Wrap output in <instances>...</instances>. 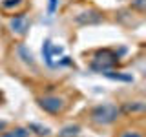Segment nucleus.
<instances>
[{
  "label": "nucleus",
  "instance_id": "obj_1",
  "mask_svg": "<svg viewBox=\"0 0 146 137\" xmlns=\"http://www.w3.org/2000/svg\"><path fill=\"white\" fill-rule=\"evenodd\" d=\"M122 115L121 106L117 104H97L88 110V121L93 126H110Z\"/></svg>",
  "mask_w": 146,
  "mask_h": 137
},
{
  "label": "nucleus",
  "instance_id": "obj_10",
  "mask_svg": "<svg viewBox=\"0 0 146 137\" xmlns=\"http://www.w3.org/2000/svg\"><path fill=\"white\" fill-rule=\"evenodd\" d=\"M144 6H146V0H131V7H135L139 13L144 11Z\"/></svg>",
  "mask_w": 146,
  "mask_h": 137
},
{
  "label": "nucleus",
  "instance_id": "obj_9",
  "mask_svg": "<svg viewBox=\"0 0 146 137\" xmlns=\"http://www.w3.org/2000/svg\"><path fill=\"white\" fill-rule=\"evenodd\" d=\"M24 0H0V7L6 11H13L15 7H18Z\"/></svg>",
  "mask_w": 146,
  "mask_h": 137
},
{
  "label": "nucleus",
  "instance_id": "obj_11",
  "mask_svg": "<svg viewBox=\"0 0 146 137\" xmlns=\"http://www.w3.org/2000/svg\"><path fill=\"white\" fill-rule=\"evenodd\" d=\"M6 128H7V122L6 121H0V135H2V132L6 130Z\"/></svg>",
  "mask_w": 146,
  "mask_h": 137
},
{
  "label": "nucleus",
  "instance_id": "obj_5",
  "mask_svg": "<svg viewBox=\"0 0 146 137\" xmlns=\"http://www.w3.org/2000/svg\"><path fill=\"white\" fill-rule=\"evenodd\" d=\"M31 132L27 130V128H22V126H15V128H6V130L2 132V135L0 137H29Z\"/></svg>",
  "mask_w": 146,
  "mask_h": 137
},
{
  "label": "nucleus",
  "instance_id": "obj_4",
  "mask_svg": "<svg viewBox=\"0 0 146 137\" xmlns=\"http://www.w3.org/2000/svg\"><path fill=\"white\" fill-rule=\"evenodd\" d=\"M7 27L11 29L13 35H17V37L22 39V37L27 35V31H29V27H31V22H29V18L26 15H15V17L9 18Z\"/></svg>",
  "mask_w": 146,
  "mask_h": 137
},
{
  "label": "nucleus",
  "instance_id": "obj_12",
  "mask_svg": "<svg viewBox=\"0 0 146 137\" xmlns=\"http://www.w3.org/2000/svg\"><path fill=\"white\" fill-rule=\"evenodd\" d=\"M55 6H57V0H49V11H53Z\"/></svg>",
  "mask_w": 146,
  "mask_h": 137
},
{
  "label": "nucleus",
  "instance_id": "obj_7",
  "mask_svg": "<svg viewBox=\"0 0 146 137\" xmlns=\"http://www.w3.org/2000/svg\"><path fill=\"white\" fill-rule=\"evenodd\" d=\"M80 132V126L77 124H70V126H64L60 132H58V137H77Z\"/></svg>",
  "mask_w": 146,
  "mask_h": 137
},
{
  "label": "nucleus",
  "instance_id": "obj_8",
  "mask_svg": "<svg viewBox=\"0 0 146 137\" xmlns=\"http://www.w3.org/2000/svg\"><path fill=\"white\" fill-rule=\"evenodd\" d=\"M117 137H144V134L141 130H135V128H124L117 134Z\"/></svg>",
  "mask_w": 146,
  "mask_h": 137
},
{
  "label": "nucleus",
  "instance_id": "obj_2",
  "mask_svg": "<svg viewBox=\"0 0 146 137\" xmlns=\"http://www.w3.org/2000/svg\"><path fill=\"white\" fill-rule=\"evenodd\" d=\"M36 102H38L40 110H44L49 115H60L68 108L66 97H62L58 93H44L40 97H36Z\"/></svg>",
  "mask_w": 146,
  "mask_h": 137
},
{
  "label": "nucleus",
  "instance_id": "obj_6",
  "mask_svg": "<svg viewBox=\"0 0 146 137\" xmlns=\"http://www.w3.org/2000/svg\"><path fill=\"white\" fill-rule=\"evenodd\" d=\"M17 55H18V59H22V61L27 64V66H35L33 53H31L24 44H18V48H17Z\"/></svg>",
  "mask_w": 146,
  "mask_h": 137
},
{
  "label": "nucleus",
  "instance_id": "obj_3",
  "mask_svg": "<svg viewBox=\"0 0 146 137\" xmlns=\"http://www.w3.org/2000/svg\"><path fill=\"white\" fill-rule=\"evenodd\" d=\"M117 62H119V57L111 49H97L93 59H91V68L99 71H106L110 68H113Z\"/></svg>",
  "mask_w": 146,
  "mask_h": 137
}]
</instances>
